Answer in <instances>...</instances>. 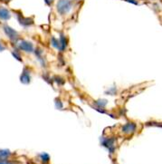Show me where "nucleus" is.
<instances>
[{
  "instance_id": "f257e3e1",
  "label": "nucleus",
  "mask_w": 162,
  "mask_h": 164,
  "mask_svg": "<svg viewBox=\"0 0 162 164\" xmlns=\"http://www.w3.org/2000/svg\"><path fill=\"white\" fill-rule=\"evenodd\" d=\"M58 12L61 14H66L71 9V1L70 0H59L57 4Z\"/></svg>"
},
{
  "instance_id": "f03ea898",
  "label": "nucleus",
  "mask_w": 162,
  "mask_h": 164,
  "mask_svg": "<svg viewBox=\"0 0 162 164\" xmlns=\"http://www.w3.org/2000/svg\"><path fill=\"white\" fill-rule=\"evenodd\" d=\"M0 18L1 19H4V20H6L10 18V13L9 11L4 8V7H0Z\"/></svg>"
},
{
  "instance_id": "7ed1b4c3",
  "label": "nucleus",
  "mask_w": 162,
  "mask_h": 164,
  "mask_svg": "<svg viewBox=\"0 0 162 164\" xmlns=\"http://www.w3.org/2000/svg\"><path fill=\"white\" fill-rule=\"evenodd\" d=\"M5 30H6V34L9 35L10 39H14V38H17V33L16 31H14L13 29H11L10 27H8V26H6Z\"/></svg>"
},
{
  "instance_id": "20e7f679",
  "label": "nucleus",
  "mask_w": 162,
  "mask_h": 164,
  "mask_svg": "<svg viewBox=\"0 0 162 164\" xmlns=\"http://www.w3.org/2000/svg\"><path fill=\"white\" fill-rule=\"evenodd\" d=\"M21 48L23 50H25V51H31L32 50V44L27 43V42H23V43H22Z\"/></svg>"
}]
</instances>
